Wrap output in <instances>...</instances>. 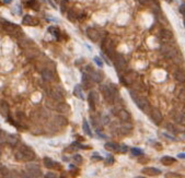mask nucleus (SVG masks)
Returning <instances> with one entry per match:
<instances>
[{
    "label": "nucleus",
    "instance_id": "obj_1",
    "mask_svg": "<svg viewBox=\"0 0 185 178\" xmlns=\"http://www.w3.org/2000/svg\"><path fill=\"white\" fill-rule=\"evenodd\" d=\"M14 156L18 161H33L35 159V153L30 147L22 144L19 150L16 152Z\"/></svg>",
    "mask_w": 185,
    "mask_h": 178
},
{
    "label": "nucleus",
    "instance_id": "obj_2",
    "mask_svg": "<svg viewBox=\"0 0 185 178\" xmlns=\"http://www.w3.org/2000/svg\"><path fill=\"white\" fill-rule=\"evenodd\" d=\"M2 26H4V31L9 33L10 35L14 36V37H21L22 31H21L19 25L11 23V22H8V21H2Z\"/></svg>",
    "mask_w": 185,
    "mask_h": 178
},
{
    "label": "nucleus",
    "instance_id": "obj_3",
    "mask_svg": "<svg viewBox=\"0 0 185 178\" xmlns=\"http://www.w3.org/2000/svg\"><path fill=\"white\" fill-rule=\"evenodd\" d=\"M25 174L31 178H39L42 176V172L39 169V165L31 163V164H27V166H25Z\"/></svg>",
    "mask_w": 185,
    "mask_h": 178
},
{
    "label": "nucleus",
    "instance_id": "obj_4",
    "mask_svg": "<svg viewBox=\"0 0 185 178\" xmlns=\"http://www.w3.org/2000/svg\"><path fill=\"white\" fill-rule=\"evenodd\" d=\"M134 101L136 102L137 106H138L143 112H150V109H151L150 104H149V102H148V100H147L146 97H143V96L134 97Z\"/></svg>",
    "mask_w": 185,
    "mask_h": 178
},
{
    "label": "nucleus",
    "instance_id": "obj_5",
    "mask_svg": "<svg viewBox=\"0 0 185 178\" xmlns=\"http://www.w3.org/2000/svg\"><path fill=\"white\" fill-rule=\"evenodd\" d=\"M149 116L156 125H160L163 121V116H162L161 112L156 107H151L150 112H149Z\"/></svg>",
    "mask_w": 185,
    "mask_h": 178
},
{
    "label": "nucleus",
    "instance_id": "obj_6",
    "mask_svg": "<svg viewBox=\"0 0 185 178\" xmlns=\"http://www.w3.org/2000/svg\"><path fill=\"white\" fill-rule=\"evenodd\" d=\"M166 128L168 131H170V133H172V135H175V133H180V132H183L185 131V126L183 125L179 124V125H173V124H168L166 125Z\"/></svg>",
    "mask_w": 185,
    "mask_h": 178
},
{
    "label": "nucleus",
    "instance_id": "obj_7",
    "mask_svg": "<svg viewBox=\"0 0 185 178\" xmlns=\"http://www.w3.org/2000/svg\"><path fill=\"white\" fill-rule=\"evenodd\" d=\"M102 49L105 51V54L113 57V42L110 38H105L102 43Z\"/></svg>",
    "mask_w": 185,
    "mask_h": 178
},
{
    "label": "nucleus",
    "instance_id": "obj_8",
    "mask_svg": "<svg viewBox=\"0 0 185 178\" xmlns=\"http://www.w3.org/2000/svg\"><path fill=\"white\" fill-rule=\"evenodd\" d=\"M87 35H88V37L92 42H98L99 38H100V33L98 31L97 28H93V27H89L88 30H87Z\"/></svg>",
    "mask_w": 185,
    "mask_h": 178
},
{
    "label": "nucleus",
    "instance_id": "obj_9",
    "mask_svg": "<svg viewBox=\"0 0 185 178\" xmlns=\"http://www.w3.org/2000/svg\"><path fill=\"white\" fill-rule=\"evenodd\" d=\"M22 23L24 25H27V26H35V25L39 24V20L34 18V16L27 14V16H24L23 20H22Z\"/></svg>",
    "mask_w": 185,
    "mask_h": 178
},
{
    "label": "nucleus",
    "instance_id": "obj_10",
    "mask_svg": "<svg viewBox=\"0 0 185 178\" xmlns=\"http://www.w3.org/2000/svg\"><path fill=\"white\" fill-rule=\"evenodd\" d=\"M44 165H45V167H47V168H56V169H60V168H62L59 163L55 162V161H53V159H49V157H45V159H44Z\"/></svg>",
    "mask_w": 185,
    "mask_h": 178
},
{
    "label": "nucleus",
    "instance_id": "obj_11",
    "mask_svg": "<svg viewBox=\"0 0 185 178\" xmlns=\"http://www.w3.org/2000/svg\"><path fill=\"white\" fill-rule=\"evenodd\" d=\"M102 93H103V96L104 98L106 100V102H113L114 101V97H113V94L111 92V89H110V86H102Z\"/></svg>",
    "mask_w": 185,
    "mask_h": 178
},
{
    "label": "nucleus",
    "instance_id": "obj_12",
    "mask_svg": "<svg viewBox=\"0 0 185 178\" xmlns=\"http://www.w3.org/2000/svg\"><path fill=\"white\" fill-rule=\"evenodd\" d=\"M49 95L50 97L55 100V101H58V102H62V98H64V93H62L60 90H52L49 92Z\"/></svg>",
    "mask_w": 185,
    "mask_h": 178
},
{
    "label": "nucleus",
    "instance_id": "obj_13",
    "mask_svg": "<svg viewBox=\"0 0 185 178\" xmlns=\"http://www.w3.org/2000/svg\"><path fill=\"white\" fill-rule=\"evenodd\" d=\"M0 112H1V115L6 118L9 117V112H10V106L6 101H2L0 103Z\"/></svg>",
    "mask_w": 185,
    "mask_h": 178
},
{
    "label": "nucleus",
    "instance_id": "obj_14",
    "mask_svg": "<svg viewBox=\"0 0 185 178\" xmlns=\"http://www.w3.org/2000/svg\"><path fill=\"white\" fill-rule=\"evenodd\" d=\"M114 61H115L116 66L118 68H125L126 67V60L120 54L114 55Z\"/></svg>",
    "mask_w": 185,
    "mask_h": 178
},
{
    "label": "nucleus",
    "instance_id": "obj_15",
    "mask_svg": "<svg viewBox=\"0 0 185 178\" xmlns=\"http://www.w3.org/2000/svg\"><path fill=\"white\" fill-rule=\"evenodd\" d=\"M143 173L148 176H157V175L161 174V170L156 167H145L143 169Z\"/></svg>",
    "mask_w": 185,
    "mask_h": 178
},
{
    "label": "nucleus",
    "instance_id": "obj_16",
    "mask_svg": "<svg viewBox=\"0 0 185 178\" xmlns=\"http://www.w3.org/2000/svg\"><path fill=\"white\" fill-rule=\"evenodd\" d=\"M88 102H89L90 107H91V108H94L95 105L98 104V102H99V100H98V94L95 93V92H90V94H89V96H88Z\"/></svg>",
    "mask_w": 185,
    "mask_h": 178
},
{
    "label": "nucleus",
    "instance_id": "obj_17",
    "mask_svg": "<svg viewBox=\"0 0 185 178\" xmlns=\"http://www.w3.org/2000/svg\"><path fill=\"white\" fill-rule=\"evenodd\" d=\"M117 116L120 118L122 121L124 122H128L129 120H131V114L126 110V109H120V112H117Z\"/></svg>",
    "mask_w": 185,
    "mask_h": 178
},
{
    "label": "nucleus",
    "instance_id": "obj_18",
    "mask_svg": "<svg viewBox=\"0 0 185 178\" xmlns=\"http://www.w3.org/2000/svg\"><path fill=\"white\" fill-rule=\"evenodd\" d=\"M174 79L176 80L179 83H184L185 82V72L184 70L182 69H177L175 72H174Z\"/></svg>",
    "mask_w": 185,
    "mask_h": 178
},
{
    "label": "nucleus",
    "instance_id": "obj_19",
    "mask_svg": "<svg viewBox=\"0 0 185 178\" xmlns=\"http://www.w3.org/2000/svg\"><path fill=\"white\" fill-rule=\"evenodd\" d=\"M88 75L91 78V80H92L93 82H97V83H100V82L102 81V79H103L102 74H101L99 71H91V72L88 73Z\"/></svg>",
    "mask_w": 185,
    "mask_h": 178
},
{
    "label": "nucleus",
    "instance_id": "obj_20",
    "mask_svg": "<svg viewBox=\"0 0 185 178\" xmlns=\"http://www.w3.org/2000/svg\"><path fill=\"white\" fill-rule=\"evenodd\" d=\"M160 37H161V39L163 42L169 43L170 41H172L173 35H172V33L170 31H168V30H163V31H161V33H160Z\"/></svg>",
    "mask_w": 185,
    "mask_h": 178
},
{
    "label": "nucleus",
    "instance_id": "obj_21",
    "mask_svg": "<svg viewBox=\"0 0 185 178\" xmlns=\"http://www.w3.org/2000/svg\"><path fill=\"white\" fill-rule=\"evenodd\" d=\"M92 121H93V126L95 128V130H101L102 127H103V122H102V119H101L99 116H92Z\"/></svg>",
    "mask_w": 185,
    "mask_h": 178
},
{
    "label": "nucleus",
    "instance_id": "obj_22",
    "mask_svg": "<svg viewBox=\"0 0 185 178\" xmlns=\"http://www.w3.org/2000/svg\"><path fill=\"white\" fill-rule=\"evenodd\" d=\"M56 109H57V110L60 112V114H67V112H69L70 108H69V105L66 104V103H64V102H62V103H59V104L57 105Z\"/></svg>",
    "mask_w": 185,
    "mask_h": 178
},
{
    "label": "nucleus",
    "instance_id": "obj_23",
    "mask_svg": "<svg viewBox=\"0 0 185 178\" xmlns=\"http://www.w3.org/2000/svg\"><path fill=\"white\" fill-rule=\"evenodd\" d=\"M104 147H105V150H108V151H118L120 149V145L114 143V142H106V143L104 144Z\"/></svg>",
    "mask_w": 185,
    "mask_h": 178
},
{
    "label": "nucleus",
    "instance_id": "obj_24",
    "mask_svg": "<svg viewBox=\"0 0 185 178\" xmlns=\"http://www.w3.org/2000/svg\"><path fill=\"white\" fill-rule=\"evenodd\" d=\"M54 122L55 125H58V126H66L68 124V121L64 116H56L54 118Z\"/></svg>",
    "mask_w": 185,
    "mask_h": 178
},
{
    "label": "nucleus",
    "instance_id": "obj_25",
    "mask_svg": "<svg viewBox=\"0 0 185 178\" xmlns=\"http://www.w3.org/2000/svg\"><path fill=\"white\" fill-rule=\"evenodd\" d=\"M7 142L10 147H16L18 142H19V138L14 135H12V136H8V139H7Z\"/></svg>",
    "mask_w": 185,
    "mask_h": 178
},
{
    "label": "nucleus",
    "instance_id": "obj_26",
    "mask_svg": "<svg viewBox=\"0 0 185 178\" xmlns=\"http://www.w3.org/2000/svg\"><path fill=\"white\" fill-rule=\"evenodd\" d=\"M174 162H175V159H174L173 157H171V156H163L161 159V163L163 165H166V166L172 165Z\"/></svg>",
    "mask_w": 185,
    "mask_h": 178
},
{
    "label": "nucleus",
    "instance_id": "obj_27",
    "mask_svg": "<svg viewBox=\"0 0 185 178\" xmlns=\"http://www.w3.org/2000/svg\"><path fill=\"white\" fill-rule=\"evenodd\" d=\"M42 77L45 81H52V80H53V73L47 69L43 70L42 71Z\"/></svg>",
    "mask_w": 185,
    "mask_h": 178
},
{
    "label": "nucleus",
    "instance_id": "obj_28",
    "mask_svg": "<svg viewBox=\"0 0 185 178\" xmlns=\"http://www.w3.org/2000/svg\"><path fill=\"white\" fill-rule=\"evenodd\" d=\"M27 4H29L30 8H32L33 10H35V11H39V4L37 0H29Z\"/></svg>",
    "mask_w": 185,
    "mask_h": 178
},
{
    "label": "nucleus",
    "instance_id": "obj_29",
    "mask_svg": "<svg viewBox=\"0 0 185 178\" xmlns=\"http://www.w3.org/2000/svg\"><path fill=\"white\" fill-rule=\"evenodd\" d=\"M8 136L7 132L4 131V130H0V144H4L7 142V139H8Z\"/></svg>",
    "mask_w": 185,
    "mask_h": 178
},
{
    "label": "nucleus",
    "instance_id": "obj_30",
    "mask_svg": "<svg viewBox=\"0 0 185 178\" xmlns=\"http://www.w3.org/2000/svg\"><path fill=\"white\" fill-rule=\"evenodd\" d=\"M48 32H49L50 34H53L55 36V37H59V35H60V32H59V30H58L57 27L55 26H50L48 27Z\"/></svg>",
    "mask_w": 185,
    "mask_h": 178
},
{
    "label": "nucleus",
    "instance_id": "obj_31",
    "mask_svg": "<svg viewBox=\"0 0 185 178\" xmlns=\"http://www.w3.org/2000/svg\"><path fill=\"white\" fill-rule=\"evenodd\" d=\"M83 130H85V132L88 135L89 137H93L92 131H91V129H90V127H89V124H88V121H87V120L83 121Z\"/></svg>",
    "mask_w": 185,
    "mask_h": 178
},
{
    "label": "nucleus",
    "instance_id": "obj_32",
    "mask_svg": "<svg viewBox=\"0 0 185 178\" xmlns=\"http://www.w3.org/2000/svg\"><path fill=\"white\" fill-rule=\"evenodd\" d=\"M68 19H69L71 22H75V21L78 19V14L73 11V10H69V12H68Z\"/></svg>",
    "mask_w": 185,
    "mask_h": 178
},
{
    "label": "nucleus",
    "instance_id": "obj_33",
    "mask_svg": "<svg viewBox=\"0 0 185 178\" xmlns=\"http://www.w3.org/2000/svg\"><path fill=\"white\" fill-rule=\"evenodd\" d=\"M73 93H75V95L78 97H80L81 100H83V95H82V90H81V88L79 86V85H77L76 88H75V91H73Z\"/></svg>",
    "mask_w": 185,
    "mask_h": 178
},
{
    "label": "nucleus",
    "instance_id": "obj_34",
    "mask_svg": "<svg viewBox=\"0 0 185 178\" xmlns=\"http://www.w3.org/2000/svg\"><path fill=\"white\" fill-rule=\"evenodd\" d=\"M131 128H133V126H131V124H128V122H125L124 125H122V126H120V131L128 132L129 130H131Z\"/></svg>",
    "mask_w": 185,
    "mask_h": 178
},
{
    "label": "nucleus",
    "instance_id": "obj_35",
    "mask_svg": "<svg viewBox=\"0 0 185 178\" xmlns=\"http://www.w3.org/2000/svg\"><path fill=\"white\" fill-rule=\"evenodd\" d=\"M131 152V154L135 155V156H140V155L143 154V150H140V149H137V147H133Z\"/></svg>",
    "mask_w": 185,
    "mask_h": 178
},
{
    "label": "nucleus",
    "instance_id": "obj_36",
    "mask_svg": "<svg viewBox=\"0 0 185 178\" xmlns=\"http://www.w3.org/2000/svg\"><path fill=\"white\" fill-rule=\"evenodd\" d=\"M0 173H1V175H4V177H6V176L10 173V170H9L7 167H1V168H0Z\"/></svg>",
    "mask_w": 185,
    "mask_h": 178
},
{
    "label": "nucleus",
    "instance_id": "obj_37",
    "mask_svg": "<svg viewBox=\"0 0 185 178\" xmlns=\"http://www.w3.org/2000/svg\"><path fill=\"white\" fill-rule=\"evenodd\" d=\"M73 159H75V162H77L78 164H81L82 163V157H81V155L79 154H76L73 156Z\"/></svg>",
    "mask_w": 185,
    "mask_h": 178
},
{
    "label": "nucleus",
    "instance_id": "obj_38",
    "mask_svg": "<svg viewBox=\"0 0 185 178\" xmlns=\"http://www.w3.org/2000/svg\"><path fill=\"white\" fill-rule=\"evenodd\" d=\"M166 178H172V177H182V176L181 175H179V174H175V173H166Z\"/></svg>",
    "mask_w": 185,
    "mask_h": 178
},
{
    "label": "nucleus",
    "instance_id": "obj_39",
    "mask_svg": "<svg viewBox=\"0 0 185 178\" xmlns=\"http://www.w3.org/2000/svg\"><path fill=\"white\" fill-rule=\"evenodd\" d=\"M177 97H179L180 100H185V89L181 90V92L177 94Z\"/></svg>",
    "mask_w": 185,
    "mask_h": 178
},
{
    "label": "nucleus",
    "instance_id": "obj_40",
    "mask_svg": "<svg viewBox=\"0 0 185 178\" xmlns=\"http://www.w3.org/2000/svg\"><path fill=\"white\" fill-rule=\"evenodd\" d=\"M44 178H57V176H56V174H55V173L48 172V173L45 175V177H44Z\"/></svg>",
    "mask_w": 185,
    "mask_h": 178
},
{
    "label": "nucleus",
    "instance_id": "obj_41",
    "mask_svg": "<svg viewBox=\"0 0 185 178\" xmlns=\"http://www.w3.org/2000/svg\"><path fill=\"white\" fill-rule=\"evenodd\" d=\"M102 122H103V125H108L110 122V118L108 116H103L102 117Z\"/></svg>",
    "mask_w": 185,
    "mask_h": 178
},
{
    "label": "nucleus",
    "instance_id": "obj_42",
    "mask_svg": "<svg viewBox=\"0 0 185 178\" xmlns=\"http://www.w3.org/2000/svg\"><path fill=\"white\" fill-rule=\"evenodd\" d=\"M94 61L97 62V65L99 67H102V66H103V65H102V61L100 60V58H99V57H95V58H94Z\"/></svg>",
    "mask_w": 185,
    "mask_h": 178
},
{
    "label": "nucleus",
    "instance_id": "obj_43",
    "mask_svg": "<svg viewBox=\"0 0 185 178\" xmlns=\"http://www.w3.org/2000/svg\"><path fill=\"white\" fill-rule=\"evenodd\" d=\"M163 136L166 137V138H168V139H170V140H175V137H174V136H170L169 133H164Z\"/></svg>",
    "mask_w": 185,
    "mask_h": 178
},
{
    "label": "nucleus",
    "instance_id": "obj_44",
    "mask_svg": "<svg viewBox=\"0 0 185 178\" xmlns=\"http://www.w3.org/2000/svg\"><path fill=\"white\" fill-rule=\"evenodd\" d=\"M106 163H108V164H112V163H114V159H112V157H108V161H106Z\"/></svg>",
    "mask_w": 185,
    "mask_h": 178
},
{
    "label": "nucleus",
    "instance_id": "obj_45",
    "mask_svg": "<svg viewBox=\"0 0 185 178\" xmlns=\"http://www.w3.org/2000/svg\"><path fill=\"white\" fill-rule=\"evenodd\" d=\"M177 157L179 159H185V153H181V154L177 155Z\"/></svg>",
    "mask_w": 185,
    "mask_h": 178
},
{
    "label": "nucleus",
    "instance_id": "obj_46",
    "mask_svg": "<svg viewBox=\"0 0 185 178\" xmlns=\"http://www.w3.org/2000/svg\"><path fill=\"white\" fill-rule=\"evenodd\" d=\"M120 150H123V152H126V151H127V147H125V145H123V147H120Z\"/></svg>",
    "mask_w": 185,
    "mask_h": 178
},
{
    "label": "nucleus",
    "instance_id": "obj_47",
    "mask_svg": "<svg viewBox=\"0 0 185 178\" xmlns=\"http://www.w3.org/2000/svg\"><path fill=\"white\" fill-rule=\"evenodd\" d=\"M4 2H6V4H9V2H11V0H4Z\"/></svg>",
    "mask_w": 185,
    "mask_h": 178
},
{
    "label": "nucleus",
    "instance_id": "obj_48",
    "mask_svg": "<svg viewBox=\"0 0 185 178\" xmlns=\"http://www.w3.org/2000/svg\"><path fill=\"white\" fill-rule=\"evenodd\" d=\"M56 1H57V2H59V4H62L64 0H56Z\"/></svg>",
    "mask_w": 185,
    "mask_h": 178
},
{
    "label": "nucleus",
    "instance_id": "obj_49",
    "mask_svg": "<svg viewBox=\"0 0 185 178\" xmlns=\"http://www.w3.org/2000/svg\"><path fill=\"white\" fill-rule=\"evenodd\" d=\"M135 178H146V177H143V176H137V177H135Z\"/></svg>",
    "mask_w": 185,
    "mask_h": 178
},
{
    "label": "nucleus",
    "instance_id": "obj_50",
    "mask_svg": "<svg viewBox=\"0 0 185 178\" xmlns=\"http://www.w3.org/2000/svg\"><path fill=\"white\" fill-rule=\"evenodd\" d=\"M182 114H184V115H185V107L183 108V112H182Z\"/></svg>",
    "mask_w": 185,
    "mask_h": 178
},
{
    "label": "nucleus",
    "instance_id": "obj_51",
    "mask_svg": "<svg viewBox=\"0 0 185 178\" xmlns=\"http://www.w3.org/2000/svg\"><path fill=\"white\" fill-rule=\"evenodd\" d=\"M166 1H168V2H171V1H172V0H166Z\"/></svg>",
    "mask_w": 185,
    "mask_h": 178
},
{
    "label": "nucleus",
    "instance_id": "obj_52",
    "mask_svg": "<svg viewBox=\"0 0 185 178\" xmlns=\"http://www.w3.org/2000/svg\"><path fill=\"white\" fill-rule=\"evenodd\" d=\"M0 156H1V152H0Z\"/></svg>",
    "mask_w": 185,
    "mask_h": 178
},
{
    "label": "nucleus",
    "instance_id": "obj_53",
    "mask_svg": "<svg viewBox=\"0 0 185 178\" xmlns=\"http://www.w3.org/2000/svg\"><path fill=\"white\" fill-rule=\"evenodd\" d=\"M184 16H185V14H184ZM184 24H185V21H184Z\"/></svg>",
    "mask_w": 185,
    "mask_h": 178
},
{
    "label": "nucleus",
    "instance_id": "obj_54",
    "mask_svg": "<svg viewBox=\"0 0 185 178\" xmlns=\"http://www.w3.org/2000/svg\"><path fill=\"white\" fill-rule=\"evenodd\" d=\"M41 1H44V0H41Z\"/></svg>",
    "mask_w": 185,
    "mask_h": 178
}]
</instances>
